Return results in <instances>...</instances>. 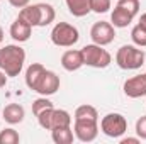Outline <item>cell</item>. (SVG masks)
<instances>
[{"label":"cell","instance_id":"1","mask_svg":"<svg viewBox=\"0 0 146 144\" xmlns=\"http://www.w3.org/2000/svg\"><path fill=\"white\" fill-rule=\"evenodd\" d=\"M26 63V51L19 44H7L0 49V70L7 76H19Z\"/></svg>","mask_w":146,"mask_h":144},{"label":"cell","instance_id":"2","mask_svg":"<svg viewBox=\"0 0 146 144\" xmlns=\"http://www.w3.org/2000/svg\"><path fill=\"white\" fill-rule=\"evenodd\" d=\"M145 51L133 44L121 46L115 53V63L121 70H138L145 65Z\"/></svg>","mask_w":146,"mask_h":144},{"label":"cell","instance_id":"3","mask_svg":"<svg viewBox=\"0 0 146 144\" xmlns=\"http://www.w3.org/2000/svg\"><path fill=\"white\" fill-rule=\"evenodd\" d=\"M82 56H83V65L92 66V68H107L112 63V56L109 51L104 49V46L99 44H87L82 49Z\"/></svg>","mask_w":146,"mask_h":144},{"label":"cell","instance_id":"4","mask_svg":"<svg viewBox=\"0 0 146 144\" xmlns=\"http://www.w3.org/2000/svg\"><path fill=\"white\" fill-rule=\"evenodd\" d=\"M78 39H80L78 29L68 22H58L51 31V42L60 48H72L78 42Z\"/></svg>","mask_w":146,"mask_h":144},{"label":"cell","instance_id":"5","mask_svg":"<svg viewBox=\"0 0 146 144\" xmlns=\"http://www.w3.org/2000/svg\"><path fill=\"white\" fill-rule=\"evenodd\" d=\"M100 131L107 137L117 139V137L124 136V132L127 131V120H126V117L122 114H117V112L107 114L100 120Z\"/></svg>","mask_w":146,"mask_h":144},{"label":"cell","instance_id":"6","mask_svg":"<svg viewBox=\"0 0 146 144\" xmlns=\"http://www.w3.org/2000/svg\"><path fill=\"white\" fill-rule=\"evenodd\" d=\"M73 134L82 143H92L99 136V120H80L75 119Z\"/></svg>","mask_w":146,"mask_h":144},{"label":"cell","instance_id":"7","mask_svg":"<svg viewBox=\"0 0 146 144\" xmlns=\"http://www.w3.org/2000/svg\"><path fill=\"white\" fill-rule=\"evenodd\" d=\"M114 37H115V27L110 22H106V20L95 22L90 29V39L94 41V44L107 46L114 41Z\"/></svg>","mask_w":146,"mask_h":144},{"label":"cell","instance_id":"8","mask_svg":"<svg viewBox=\"0 0 146 144\" xmlns=\"http://www.w3.org/2000/svg\"><path fill=\"white\" fill-rule=\"evenodd\" d=\"M60 76L51 70H46V71L41 75V78L37 80L36 87H34V92L42 95V97H49V95H54L58 90H60Z\"/></svg>","mask_w":146,"mask_h":144},{"label":"cell","instance_id":"9","mask_svg":"<svg viewBox=\"0 0 146 144\" xmlns=\"http://www.w3.org/2000/svg\"><path fill=\"white\" fill-rule=\"evenodd\" d=\"M124 93L129 98H141L146 95V73L131 76L124 81Z\"/></svg>","mask_w":146,"mask_h":144},{"label":"cell","instance_id":"10","mask_svg":"<svg viewBox=\"0 0 146 144\" xmlns=\"http://www.w3.org/2000/svg\"><path fill=\"white\" fill-rule=\"evenodd\" d=\"M31 34H33V26H29L22 19L17 17L12 22V26H10V37L15 42H26V41H29Z\"/></svg>","mask_w":146,"mask_h":144},{"label":"cell","instance_id":"11","mask_svg":"<svg viewBox=\"0 0 146 144\" xmlns=\"http://www.w3.org/2000/svg\"><path fill=\"white\" fill-rule=\"evenodd\" d=\"M61 66L66 71H76L83 66V56L80 49H68L61 54Z\"/></svg>","mask_w":146,"mask_h":144},{"label":"cell","instance_id":"12","mask_svg":"<svg viewBox=\"0 0 146 144\" xmlns=\"http://www.w3.org/2000/svg\"><path fill=\"white\" fill-rule=\"evenodd\" d=\"M2 115H3V120L5 122H9V124L14 126V124H21L24 120L26 110H24L22 105H19V104H9L7 107L3 108Z\"/></svg>","mask_w":146,"mask_h":144},{"label":"cell","instance_id":"13","mask_svg":"<svg viewBox=\"0 0 146 144\" xmlns=\"http://www.w3.org/2000/svg\"><path fill=\"white\" fill-rule=\"evenodd\" d=\"M133 19H134V15H131L126 9H122V7H119V5H115V9H114L112 14H110V24H112L114 27H119V29L127 27V26L133 22Z\"/></svg>","mask_w":146,"mask_h":144},{"label":"cell","instance_id":"14","mask_svg":"<svg viewBox=\"0 0 146 144\" xmlns=\"http://www.w3.org/2000/svg\"><path fill=\"white\" fill-rule=\"evenodd\" d=\"M36 5H37V27L49 26L56 17V12H54L53 5H49V3H36Z\"/></svg>","mask_w":146,"mask_h":144},{"label":"cell","instance_id":"15","mask_svg":"<svg viewBox=\"0 0 146 144\" xmlns=\"http://www.w3.org/2000/svg\"><path fill=\"white\" fill-rule=\"evenodd\" d=\"M72 126V115L70 112L63 108H53L51 112V129L56 127H70Z\"/></svg>","mask_w":146,"mask_h":144},{"label":"cell","instance_id":"16","mask_svg":"<svg viewBox=\"0 0 146 144\" xmlns=\"http://www.w3.org/2000/svg\"><path fill=\"white\" fill-rule=\"evenodd\" d=\"M66 7L70 10V14L75 17H85L87 14H90V0H65Z\"/></svg>","mask_w":146,"mask_h":144},{"label":"cell","instance_id":"17","mask_svg":"<svg viewBox=\"0 0 146 144\" xmlns=\"http://www.w3.org/2000/svg\"><path fill=\"white\" fill-rule=\"evenodd\" d=\"M44 71H46V68L41 63H33V65L27 66V70H26V85L29 87V90L34 92V87H36L37 80L41 78V75Z\"/></svg>","mask_w":146,"mask_h":144},{"label":"cell","instance_id":"18","mask_svg":"<svg viewBox=\"0 0 146 144\" xmlns=\"http://www.w3.org/2000/svg\"><path fill=\"white\" fill-rule=\"evenodd\" d=\"M51 139L56 144H72L73 139H75L72 126L70 127H56V129H51Z\"/></svg>","mask_w":146,"mask_h":144},{"label":"cell","instance_id":"19","mask_svg":"<svg viewBox=\"0 0 146 144\" xmlns=\"http://www.w3.org/2000/svg\"><path fill=\"white\" fill-rule=\"evenodd\" d=\"M19 19H22L24 22H27L29 26L37 27V5H26L21 9L19 12Z\"/></svg>","mask_w":146,"mask_h":144},{"label":"cell","instance_id":"20","mask_svg":"<svg viewBox=\"0 0 146 144\" xmlns=\"http://www.w3.org/2000/svg\"><path fill=\"white\" fill-rule=\"evenodd\" d=\"M75 119H80V120H99V112L92 105H80L75 110Z\"/></svg>","mask_w":146,"mask_h":144},{"label":"cell","instance_id":"21","mask_svg":"<svg viewBox=\"0 0 146 144\" xmlns=\"http://www.w3.org/2000/svg\"><path fill=\"white\" fill-rule=\"evenodd\" d=\"M131 39L138 48H146V29H143L139 24H136L131 31Z\"/></svg>","mask_w":146,"mask_h":144},{"label":"cell","instance_id":"22","mask_svg":"<svg viewBox=\"0 0 146 144\" xmlns=\"http://www.w3.org/2000/svg\"><path fill=\"white\" fill-rule=\"evenodd\" d=\"M21 141V136L14 129H3L0 131V144H17Z\"/></svg>","mask_w":146,"mask_h":144},{"label":"cell","instance_id":"23","mask_svg":"<svg viewBox=\"0 0 146 144\" xmlns=\"http://www.w3.org/2000/svg\"><path fill=\"white\" fill-rule=\"evenodd\" d=\"M54 105H53V102L49 100V98H46V97H42L41 95V98H36L34 102H33V114L34 115H39L41 112H44L46 108H53Z\"/></svg>","mask_w":146,"mask_h":144},{"label":"cell","instance_id":"24","mask_svg":"<svg viewBox=\"0 0 146 144\" xmlns=\"http://www.w3.org/2000/svg\"><path fill=\"white\" fill-rule=\"evenodd\" d=\"M110 0H90V10L95 14H106L110 9Z\"/></svg>","mask_w":146,"mask_h":144},{"label":"cell","instance_id":"25","mask_svg":"<svg viewBox=\"0 0 146 144\" xmlns=\"http://www.w3.org/2000/svg\"><path fill=\"white\" fill-rule=\"evenodd\" d=\"M117 5L119 7H122V9H126L131 15H138V12H139V0H119L117 2Z\"/></svg>","mask_w":146,"mask_h":144},{"label":"cell","instance_id":"26","mask_svg":"<svg viewBox=\"0 0 146 144\" xmlns=\"http://www.w3.org/2000/svg\"><path fill=\"white\" fill-rule=\"evenodd\" d=\"M136 134L139 139H146V115H141L136 120Z\"/></svg>","mask_w":146,"mask_h":144},{"label":"cell","instance_id":"27","mask_svg":"<svg viewBox=\"0 0 146 144\" xmlns=\"http://www.w3.org/2000/svg\"><path fill=\"white\" fill-rule=\"evenodd\" d=\"M29 2H31V0H9V3H10L12 7H15V9H22V7L29 5Z\"/></svg>","mask_w":146,"mask_h":144},{"label":"cell","instance_id":"28","mask_svg":"<svg viewBox=\"0 0 146 144\" xmlns=\"http://www.w3.org/2000/svg\"><path fill=\"white\" fill-rule=\"evenodd\" d=\"M139 143V137H124L121 139V144H138Z\"/></svg>","mask_w":146,"mask_h":144},{"label":"cell","instance_id":"29","mask_svg":"<svg viewBox=\"0 0 146 144\" xmlns=\"http://www.w3.org/2000/svg\"><path fill=\"white\" fill-rule=\"evenodd\" d=\"M5 85H7V75L0 70V88H3Z\"/></svg>","mask_w":146,"mask_h":144},{"label":"cell","instance_id":"30","mask_svg":"<svg viewBox=\"0 0 146 144\" xmlns=\"http://www.w3.org/2000/svg\"><path fill=\"white\" fill-rule=\"evenodd\" d=\"M138 24H139L143 29H146V12L141 15V17H139V22H138Z\"/></svg>","mask_w":146,"mask_h":144},{"label":"cell","instance_id":"31","mask_svg":"<svg viewBox=\"0 0 146 144\" xmlns=\"http://www.w3.org/2000/svg\"><path fill=\"white\" fill-rule=\"evenodd\" d=\"M2 41H3V29L0 27V44H2Z\"/></svg>","mask_w":146,"mask_h":144}]
</instances>
